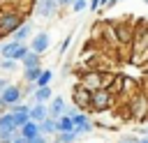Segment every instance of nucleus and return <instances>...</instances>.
I'll return each mask as SVG.
<instances>
[{
  "label": "nucleus",
  "instance_id": "1",
  "mask_svg": "<svg viewBox=\"0 0 148 143\" xmlns=\"http://www.w3.org/2000/svg\"><path fill=\"white\" fill-rule=\"evenodd\" d=\"M23 23H25L23 9H18V7H5V9H0V39L14 35V30H18Z\"/></svg>",
  "mask_w": 148,
  "mask_h": 143
},
{
  "label": "nucleus",
  "instance_id": "2",
  "mask_svg": "<svg viewBox=\"0 0 148 143\" xmlns=\"http://www.w3.org/2000/svg\"><path fill=\"white\" fill-rule=\"evenodd\" d=\"M65 113L74 120V131H76L79 136L90 134V131L95 129V125H92V120H90V115H88L86 111H79L76 106H67V111H65Z\"/></svg>",
  "mask_w": 148,
  "mask_h": 143
},
{
  "label": "nucleus",
  "instance_id": "3",
  "mask_svg": "<svg viewBox=\"0 0 148 143\" xmlns=\"http://www.w3.org/2000/svg\"><path fill=\"white\" fill-rule=\"evenodd\" d=\"M113 104H116V95H111V90H106V88L92 90V97H90V111H95V113H104V111H109Z\"/></svg>",
  "mask_w": 148,
  "mask_h": 143
},
{
  "label": "nucleus",
  "instance_id": "4",
  "mask_svg": "<svg viewBox=\"0 0 148 143\" xmlns=\"http://www.w3.org/2000/svg\"><path fill=\"white\" fill-rule=\"evenodd\" d=\"M28 53H30V46L28 44H21V42H14V39H9V42H5L0 46V55L2 58H12L16 62H21Z\"/></svg>",
  "mask_w": 148,
  "mask_h": 143
},
{
  "label": "nucleus",
  "instance_id": "5",
  "mask_svg": "<svg viewBox=\"0 0 148 143\" xmlns=\"http://www.w3.org/2000/svg\"><path fill=\"white\" fill-rule=\"evenodd\" d=\"M130 118H134L136 122L148 120V97L143 92H136L130 99Z\"/></svg>",
  "mask_w": 148,
  "mask_h": 143
},
{
  "label": "nucleus",
  "instance_id": "6",
  "mask_svg": "<svg viewBox=\"0 0 148 143\" xmlns=\"http://www.w3.org/2000/svg\"><path fill=\"white\" fill-rule=\"evenodd\" d=\"M102 76H104V72H99V69H86V72H79V83L92 92V90L102 88Z\"/></svg>",
  "mask_w": 148,
  "mask_h": 143
},
{
  "label": "nucleus",
  "instance_id": "7",
  "mask_svg": "<svg viewBox=\"0 0 148 143\" xmlns=\"http://www.w3.org/2000/svg\"><path fill=\"white\" fill-rule=\"evenodd\" d=\"M90 97H92V92L88 88H83L81 83H76L72 88V101L79 111H90Z\"/></svg>",
  "mask_w": 148,
  "mask_h": 143
},
{
  "label": "nucleus",
  "instance_id": "8",
  "mask_svg": "<svg viewBox=\"0 0 148 143\" xmlns=\"http://www.w3.org/2000/svg\"><path fill=\"white\" fill-rule=\"evenodd\" d=\"M18 131V125L12 115V111H5L0 115V141H12V136Z\"/></svg>",
  "mask_w": 148,
  "mask_h": 143
},
{
  "label": "nucleus",
  "instance_id": "9",
  "mask_svg": "<svg viewBox=\"0 0 148 143\" xmlns=\"http://www.w3.org/2000/svg\"><path fill=\"white\" fill-rule=\"evenodd\" d=\"M23 99V90H21V85H16V83H9L2 92H0V101L9 108V106H14V104H18Z\"/></svg>",
  "mask_w": 148,
  "mask_h": 143
},
{
  "label": "nucleus",
  "instance_id": "10",
  "mask_svg": "<svg viewBox=\"0 0 148 143\" xmlns=\"http://www.w3.org/2000/svg\"><path fill=\"white\" fill-rule=\"evenodd\" d=\"M49 46H51V37H49V32L46 30H42V32H35L32 37H30V51H35V53H46L49 51Z\"/></svg>",
  "mask_w": 148,
  "mask_h": 143
},
{
  "label": "nucleus",
  "instance_id": "11",
  "mask_svg": "<svg viewBox=\"0 0 148 143\" xmlns=\"http://www.w3.org/2000/svg\"><path fill=\"white\" fill-rule=\"evenodd\" d=\"M58 9H60L58 0H37V5H35V14L39 18H51L58 14Z\"/></svg>",
  "mask_w": 148,
  "mask_h": 143
},
{
  "label": "nucleus",
  "instance_id": "12",
  "mask_svg": "<svg viewBox=\"0 0 148 143\" xmlns=\"http://www.w3.org/2000/svg\"><path fill=\"white\" fill-rule=\"evenodd\" d=\"M116 39H118V44H123V46H132V42H134V30H132V25L127 23V21H120V23H116Z\"/></svg>",
  "mask_w": 148,
  "mask_h": 143
},
{
  "label": "nucleus",
  "instance_id": "13",
  "mask_svg": "<svg viewBox=\"0 0 148 143\" xmlns=\"http://www.w3.org/2000/svg\"><path fill=\"white\" fill-rule=\"evenodd\" d=\"M9 111H12V115H14V120H16V125H18V127H23V125L30 120V106H28V104H23V101H18V104L9 106Z\"/></svg>",
  "mask_w": 148,
  "mask_h": 143
},
{
  "label": "nucleus",
  "instance_id": "14",
  "mask_svg": "<svg viewBox=\"0 0 148 143\" xmlns=\"http://www.w3.org/2000/svg\"><path fill=\"white\" fill-rule=\"evenodd\" d=\"M65 111H67V104H65V99H62L60 95H53V99L49 101V115L58 120L60 115H65Z\"/></svg>",
  "mask_w": 148,
  "mask_h": 143
},
{
  "label": "nucleus",
  "instance_id": "15",
  "mask_svg": "<svg viewBox=\"0 0 148 143\" xmlns=\"http://www.w3.org/2000/svg\"><path fill=\"white\" fill-rule=\"evenodd\" d=\"M18 134H21L25 141H30V138L39 136V134H42V131H39V122H35V120H28L23 127H18Z\"/></svg>",
  "mask_w": 148,
  "mask_h": 143
},
{
  "label": "nucleus",
  "instance_id": "16",
  "mask_svg": "<svg viewBox=\"0 0 148 143\" xmlns=\"http://www.w3.org/2000/svg\"><path fill=\"white\" fill-rule=\"evenodd\" d=\"M32 99H35V104H49V101L53 99V90H51V85L37 88V90L32 92Z\"/></svg>",
  "mask_w": 148,
  "mask_h": 143
},
{
  "label": "nucleus",
  "instance_id": "17",
  "mask_svg": "<svg viewBox=\"0 0 148 143\" xmlns=\"http://www.w3.org/2000/svg\"><path fill=\"white\" fill-rule=\"evenodd\" d=\"M46 118H49V104H32L30 106V120L42 122Z\"/></svg>",
  "mask_w": 148,
  "mask_h": 143
},
{
  "label": "nucleus",
  "instance_id": "18",
  "mask_svg": "<svg viewBox=\"0 0 148 143\" xmlns=\"http://www.w3.org/2000/svg\"><path fill=\"white\" fill-rule=\"evenodd\" d=\"M28 37H32V23L30 21H25L18 30H14V35H12V39L14 42H21V44H25V39Z\"/></svg>",
  "mask_w": 148,
  "mask_h": 143
},
{
  "label": "nucleus",
  "instance_id": "19",
  "mask_svg": "<svg viewBox=\"0 0 148 143\" xmlns=\"http://www.w3.org/2000/svg\"><path fill=\"white\" fill-rule=\"evenodd\" d=\"M39 131L44 134V136H56L58 134V122H56V118H46V120H42L39 122Z\"/></svg>",
  "mask_w": 148,
  "mask_h": 143
},
{
  "label": "nucleus",
  "instance_id": "20",
  "mask_svg": "<svg viewBox=\"0 0 148 143\" xmlns=\"http://www.w3.org/2000/svg\"><path fill=\"white\" fill-rule=\"evenodd\" d=\"M21 65H23V69H35V67H42V55H39V53H35V51H30V53L21 60Z\"/></svg>",
  "mask_w": 148,
  "mask_h": 143
},
{
  "label": "nucleus",
  "instance_id": "21",
  "mask_svg": "<svg viewBox=\"0 0 148 143\" xmlns=\"http://www.w3.org/2000/svg\"><path fill=\"white\" fill-rule=\"evenodd\" d=\"M56 122H58V131H74V120H72L67 113H65V115H60Z\"/></svg>",
  "mask_w": 148,
  "mask_h": 143
},
{
  "label": "nucleus",
  "instance_id": "22",
  "mask_svg": "<svg viewBox=\"0 0 148 143\" xmlns=\"http://www.w3.org/2000/svg\"><path fill=\"white\" fill-rule=\"evenodd\" d=\"M53 138H56V143H74L79 138V134L76 131H58Z\"/></svg>",
  "mask_w": 148,
  "mask_h": 143
},
{
  "label": "nucleus",
  "instance_id": "23",
  "mask_svg": "<svg viewBox=\"0 0 148 143\" xmlns=\"http://www.w3.org/2000/svg\"><path fill=\"white\" fill-rule=\"evenodd\" d=\"M39 74H42V67H35V69H23V81H25V83H37Z\"/></svg>",
  "mask_w": 148,
  "mask_h": 143
},
{
  "label": "nucleus",
  "instance_id": "24",
  "mask_svg": "<svg viewBox=\"0 0 148 143\" xmlns=\"http://www.w3.org/2000/svg\"><path fill=\"white\" fill-rule=\"evenodd\" d=\"M51 81H53V72L51 69H42V74H39V78H37V88H44V85H51Z\"/></svg>",
  "mask_w": 148,
  "mask_h": 143
},
{
  "label": "nucleus",
  "instance_id": "25",
  "mask_svg": "<svg viewBox=\"0 0 148 143\" xmlns=\"http://www.w3.org/2000/svg\"><path fill=\"white\" fill-rule=\"evenodd\" d=\"M16 67H18V62L12 60V58H2V60H0V69H2V72H14Z\"/></svg>",
  "mask_w": 148,
  "mask_h": 143
},
{
  "label": "nucleus",
  "instance_id": "26",
  "mask_svg": "<svg viewBox=\"0 0 148 143\" xmlns=\"http://www.w3.org/2000/svg\"><path fill=\"white\" fill-rule=\"evenodd\" d=\"M83 9H88V0H74L72 2V12L74 14H81Z\"/></svg>",
  "mask_w": 148,
  "mask_h": 143
},
{
  "label": "nucleus",
  "instance_id": "27",
  "mask_svg": "<svg viewBox=\"0 0 148 143\" xmlns=\"http://www.w3.org/2000/svg\"><path fill=\"white\" fill-rule=\"evenodd\" d=\"M69 44H72V35H67V37L60 42V53H65V51L69 48Z\"/></svg>",
  "mask_w": 148,
  "mask_h": 143
},
{
  "label": "nucleus",
  "instance_id": "28",
  "mask_svg": "<svg viewBox=\"0 0 148 143\" xmlns=\"http://www.w3.org/2000/svg\"><path fill=\"white\" fill-rule=\"evenodd\" d=\"M99 7H102V0H88V9L90 12H97Z\"/></svg>",
  "mask_w": 148,
  "mask_h": 143
},
{
  "label": "nucleus",
  "instance_id": "29",
  "mask_svg": "<svg viewBox=\"0 0 148 143\" xmlns=\"http://www.w3.org/2000/svg\"><path fill=\"white\" fill-rule=\"evenodd\" d=\"M28 143H49V136H44V134H39V136H35V138H30Z\"/></svg>",
  "mask_w": 148,
  "mask_h": 143
},
{
  "label": "nucleus",
  "instance_id": "30",
  "mask_svg": "<svg viewBox=\"0 0 148 143\" xmlns=\"http://www.w3.org/2000/svg\"><path fill=\"white\" fill-rule=\"evenodd\" d=\"M9 143H28V141H25V138H23V136H21V134L16 131V134L12 136V141H9Z\"/></svg>",
  "mask_w": 148,
  "mask_h": 143
},
{
  "label": "nucleus",
  "instance_id": "31",
  "mask_svg": "<svg viewBox=\"0 0 148 143\" xmlns=\"http://www.w3.org/2000/svg\"><path fill=\"white\" fill-rule=\"evenodd\" d=\"M116 2H118V0H102V7H99V9H111Z\"/></svg>",
  "mask_w": 148,
  "mask_h": 143
},
{
  "label": "nucleus",
  "instance_id": "32",
  "mask_svg": "<svg viewBox=\"0 0 148 143\" xmlns=\"http://www.w3.org/2000/svg\"><path fill=\"white\" fill-rule=\"evenodd\" d=\"M72 2H74V0H58L60 7H72Z\"/></svg>",
  "mask_w": 148,
  "mask_h": 143
},
{
  "label": "nucleus",
  "instance_id": "33",
  "mask_svg": "<svg viewBox=\"0 0 148 143\" xmlns=\"http://www.w3.org/2000/svg\"><path fill=\"white\" fill-rule=\"evenodd\" d=\"M7 85H9V83H7V78H2V76H0V92H2Z\"/></svg>",
  "mask_w": 148,
  "mask_h": 143
},
{
  "label": "nucleus",
  "instance_id": "34",
  "mask_svg": "<svg viewBox=\"0 0 148 143\" xmlns=\"http://www.w3.org/2000/svg\"><path fill=\"white\" fill-rule=\"evenodd\" d=\"M139 143H148V134H143V136H139Z\"/></svg>",
  "mask_w": 148,
  "mask_h": 143
},
{
  "label": "nucleus",
  "instance_id": "35",
  "mask_svg": "<svg viewBox=\"0 0 148 143\" xmlns=\"http://www.w3.org/2000/svg\"><path fill=\"white\" fill-rule=\"evenodd\" d=\"M0 143H9V141H0Z\"/></svg>",
  "mask_w": 148,
  "mask_h": 143
},
{
  "label": "nucleus",
  "instance_id": "36",
  "mask_svg": "<svg viewBox=\"0 0 148 143\" xmlns=\"http://www.w3.org/2000/svg\"><path fill=\"white\" fill-rule=\"evenodd\" d=\"M118 143H125V141H118Z\"/></svg>",
  "mask_w": 148,
  "mask_h": 143
},
{
  "label": "nucleus",
  "instance_id": "37",
  "mask_svg": "<svg viewBox=\"0 0 148 143\" xmlns=\"http://www.w3.org/2000/svg\"><path fill=\"white\" fill-rule=\"evenodd\" d=\"M143 2H148V0H143Z\"/></svg>",
  "mask_w": 148,
  "mask_h": 143
}]
</instances>
